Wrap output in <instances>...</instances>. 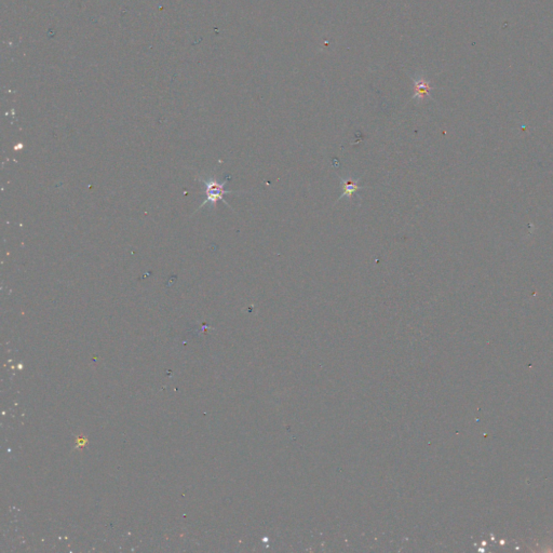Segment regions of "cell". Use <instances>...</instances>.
Returning a JSON list of instances; mask_svg holds the SVG:
<instances>
[{"label":"cell","instance_id":"3957f363","mask_svg":"<svg viewBox=\"0 0 553 553\" xmlns=\"http://www.w3.org/2000/svg\"><path fill=\"white\" fill-rule=\"evenodd\" d=\"M428 90H429V86L427 84L417 83L416 84V93H415L414 98H418V99L424 98L425 94L428 93Z\"/></svg>","mask_w":553,"mask_h":553},{"label":"cell","instance_id":"6da1fadb","mask_svg":"<svg viewBox=\"0 0 553 553\" xmlns=\"http://www.w3.org/2000/svg\"><path fill=\"white\" fill-rule=\"evenodd\" d=\"M199 179L202 181L203 185H204V188H205V199L203 201V203L200 205L199 209H201L202 207H204V205L207 204H211L213 205V207H215V204L218 202V201H223L225 204H227L228 207H231L227 203V201L224 199V196L227 195V194H233V193H237L235 191H226L225 189V185L227 184V181L229 178H226L224 181H222V183H219V181L215 178H212V177H208V178H202V177H199Z\"/></svg>","mask_w":553,"mask_h":553},{"label":"cell","instance_id":"7a4b0ae2","mask_svg":"<svg viewBox=\"0 0 553 553\" xmlns=\"http://www.w3.org/2000/svg\"><path fill=\"white\" fill-rule=\"evenodd\" d=\"M361 179H362V177H359L358 179H355V180L346 179V178L341 177V183L343 185V195H341V197H339L337 201H339L343 198H346V197H347V198H351L354 193H357L358 191H361V189H364L365 187L359 186V181Z\"/></svg>","mask_w":553,"mask_h":553}]
</instances>
